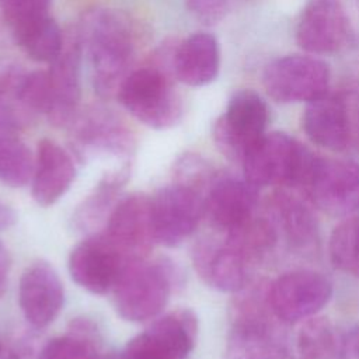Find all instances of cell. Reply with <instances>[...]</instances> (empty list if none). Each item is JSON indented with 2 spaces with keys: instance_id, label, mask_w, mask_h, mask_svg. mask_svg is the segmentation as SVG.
<instances>
[{
  "instance_id": "obj_1",
  "label": "cell",
  "mask_w": 359,
  "mask_h": 359,
  "mask_svg": "<svg viewBox=\"0 0 359 359\" xmlns=\"http://www.w3.org/2000/svg\"><path fill=\"white\" fill-rule=\"evenodd\" d=\"M90 66L93 86L102 98L116 95L132 72L135 38L129 20L119 11L94 8L84 14L79 31Z\"/></svg>"
},
{
  "instance_id": "obj_2",
  "label": "cell",
  "mask_w": 359,
  "mask_h": 359,
  "mask_svg": "<svg viewBox=\"0 0 359 359\" xmlns=\"http://www.w3.org/2000/svg\"><path fill=\"white\" fill-rule=\"evenodd\" d=\"M180 283V268L168 258L130 261L112 289L115 310L129 323L151 320L163 311Z\"/></svg>"
},
{
  "instance_id": "obj_3",
  "label": "cell",
  "mask_w": 359,
  "mask_h": 359,
  "mask_svg": "<svg viewBox=\"0 0 359 359\" xmlns=\"http://www.w3.org/2000/svg\"><path fill=\"white\" fill-rule=\"evenodd\" d=\"M314 153L286 132H268L241 161L244 178L257 188L302 187Z\"/></svg>"
},
{
  "instance_id": "obj_4",
  "label": "cell",
  "mask_w": 359,
  "mask_h": 359,
  "mask_svg": "<svg viewBox=\"0 0 359 359\" xmlns=\"http://www.w3.org/2000/svg\"><path fill=\"white\" fill-rule=\"evenodd\" d=\"M116 97L133 118L153 129H168L182 116L181 97L160 65L132 70Z\"/></svg>"
},
{
  "instance_id": "obj_5",
  "label": "cell",
  "mask_w": 359,
  "mask_h": 359,
  "mask_svg": "<svg viewBox=\"0 0 359 359\" xmlns=\"http://www.w3.org/2000/svg\"><path fill=\"white\" fill-rule=\"evenodd\" d=\"M261 84L275 102L307 104L331 90V69L320 57L306 52L271 59L262 69Z\"/></svg>"
},
{
  "instance_id": "obj_6",
  "label": "cell",
  "mask_w": 359,
  "mask_h": 359,
  "mask_svg": "<svg viewBox=\"0 0 359 359\" xmlns=\"http://www.w3.org/2000/svg\"><path fill=\"white\" fill-rule=\"evenodd\" d=\"M269 116L266 98L261 93L252 88L234 91L212 129L216 147L229 160L241 164L248 151L268 133Z\"/></svg>"
},
{
  "instance_id": "obj_7",
  "label": "cell",
  "mask_w": 359,
  "mask_h": 359,
  "mask_svg": "<svg viewBox=\"0 0 359 359\" xmlns=\"http://www.w3.org/2000/svg\"><path fill=\"white\" fill-rule=\"evenodd\" d=\"M208 192L188 184L172 181L151 198L154 240L165 247H177L198 229L205 217Z\"/></svg>"
},
{
  "instance_id": "obj_8",
  "label": "cell",
  "mask_w": 359,
  "mask_h": 359,
  "mask_svg": "<svg viewBox=\"0 0 359 359\" xmlns=\"http://www.w3.org/2000/svg\"><path fill=\"white\" fill-rule=\"evenodd\" d=\"M302 188L324 213L352 216L359 210V164L316 154Z\"/></svg>"
},
{
  "instance_id": "obj_9",
  "label": "cell",
  "mask_w": 359,
  "mask_h": 359,
  "mask_svg": "<svg viewBox=\"0 0 359 359\" xmlns=\"http://www.w3.org/2000/svg\"><path fill=\"white\" fill-rule=\"evenodd\" d=\"M351 38L352 24L342 0H309L294 25L299 49L320 57L341 52Z\"/></svg>"
},
{
  "instance_id": "obj_10",
  "label": "cell",
  "mask_w": 359,
  "mask_h": 359,
  "mask_svg": "<svg viewBox=\"0 0 359 359\" xmlns=\"http://www.w3.org/2000/svg\"><path fill=\"white\" fill-rule=\"evenodd\" d=\"M196 335V314L189 309H180L133 337L118 353V359H188Z\"/></svg>"
},
{
  "instance_id": "obj_11",
  "label": "cell",
  "mask_w": 359,
  "mask_h": 359,
  "mask_svg": "<svg viewBox=\"0 0 359 359\" xmlns=\"http://www.w3.org/2000/svg\"><path fill=\"white\" fill-rule=\"evenodd\" d=\"M331 296L330 279L311 269L286 272L268 286L271 309L282 323L304 321L316 316Z\"/></svg>"
},
{
  "instance_id": "obj_12",
  "label": "cell",
  "mask_w": 359,
  "mask_h": 359,
  "mask_svg": "<svg viewBox=\"0 0 359 359\" xmlns=\"http://www.w3.org/2000/svg\"><path fill=\"white\" fill-rule=\"evenodd\" d=\"M128 264L126 258L105 233L91 234L70 251L69 273L84 290L93 294L111 292Z\"/></svg>"
},
{
  "instance_id": "obj_13",
  "label": "cell",
  "mask_w": 359,
  "mask_h": 359,
  "mask_svg": "<svg viewBox=\"0 0 359 359\" xmlns=\"http://www.w3.org/2000/svg\"><path fill=\"white\" fill-rule=\"evenodd\" d=\"M128 262L147 258L154 240L151 201L144 194H130L116 202L104 231Z\"/></svg>"
},
{
  "instance_id": "obj_14",
  "label": "cell",
  "mask_w": 359,
  "mask_h": 359,
  "mask_svg": "<svg viewBox=\"0 0 359 359\" xmlns=\"http://www.w3.org/2000/svg\"><path fill=\"white\" fill-rule=\"evenodd\" d=\"M192 261L206 285L227 293H236L250 283V271L254 265L226 236L222 240H198L192 248Z\"/></svg>"
},
{
  "instance_id": "obj_15",
  "label": "cell",
  "mask_w": 359,
  "mask_h": 359,
  "mask_svg": "<svg viewBox=\"0 0 359 359\" xmlns=\"http://www.w3.org/2000/svg\"><path fill=\"white\" fill-rule=\"evenodd\" d=\"M300 123L306 137L316 146L330 151L345 150L353 139L346 93L330 90L304 104Z\"/></svg>"
},
{
  "instance_id": "obj_16",
  "label": "cell",
  "mask_w": 359,
  "mask_h": 359,
  "mask_svg": "<svg viewBox=\"0 0 359 359\" xmlns=\"http://www.w3.org/2000/svg\"><path fill=\"white\" fill-rule=\"evenodd\" d=\"M73 144L80 160L94 156H111L130 163L133 137L123 123L111 112L93 109L80 118H74Z\"/></svg>"
},
{
  "instance_id": "obj_17",
  "label": "cell",
  "mask_w": 359,
  "mask_h": 359,
  "mask_svg": "<svg viewBox=\"0 0 359 359\" xmlns=\"http://www.w3.org/2000/svg\"><path fill=\"white\" fill-rule=\"evenodd\" d=\"M258 188L245 178L217 175L205 201V217L220 233H230L257 215Z\"/></svg>"
},
{
  "instance_id": "obj_18",
  "label": "cell",
  "mask_w": 359,
  "mask_h": 359,
  "mask_svg": "<svg viewBox=\"0 0 359 359\" xmlns=\"http://www.w3.org/2000/svg\"><path fill=\"white\" fill-rule=\"evenodd\" d=\"M63 302V283L52 265L36 261L25 268L20 278L18 303L34 328L48 327L60 313Z\"/></svg>"
},
{
  "instance_id": "obj_19",
  "label": "cell",
  "mask_w": 359,
  "mask_h": 359,
  "mask_svg": "<svg viewBox=\"0 0 359 359\" xmlns=\"http://www.w3.org/2000/svg\"><path fill=\"white\" fill-rule=\"evenodd\" d=\"M80 57L79 34H69L60 53L49 63L50 105L46 116L56 126L70 125L76 118L80 101Z\"/></svg>"
},
{
  "instance_id": "obj_20",
  "label": "cell",
  "mask_w": 359,
  "mask_h": 359,
  "mask_svg": "<svg viewBox=\"0 0 359 359\" xmlns=\"http://www.w3.org/2000/svg\"><path fill=\"white\" fill-rule=\"evenodd\" d=\"M264 213L269 217L278 236L293 250L310 251L318 244V224L313 212L302 199L280 188L273 191L266 202Z\"/></svg>"
},
{
  "instance_id": "obj_21",
  "label": "cell",
  "mask_w": 359,
  "mask_h": 359,
  "mask_svg": "<svg viewBox=\"0 0 359 359\" xmlns=\"http://www.w3.org/2000/svg\"><path fill=\"white\" fill-rule=\"evenodd\" d=\"M77 175L76 164L69 151L50 139L38 143L34 174L32 198L41 206L57 202L72 187Z\"/></svg>"
},
{
  "instance_id": "obj_22",
  "label": "cell",
  "mask_w": 359,
  "mask_h": 359,
  "mask_svg": "<svg viewBox=\"0 0 359 359\" xmlns=\"http://www.w3.org/2000/svg\"><path fill=\"white\" fill-rule=\"evenodd\" d=\"M172 72L189 87H203L215 81L220 72V46L215 35L195 32L174 50Z\"/></svg>"
},
{
  "instance_id": "obj_23",
  "label": "cell",
  "mask_w": 359,
  "mask_h": 359,
  "mask_svg": "<svg viewBox=\"0 0 359 359\" xmlns=\"http://www.w3.org/2000/svg\"><path fill=\"white\" fill-rule=\"evenodd\" d=\"M269 282L248 283L234 293L230 306L231 332L247 335H273V314L269 297ZM279 321V320H278Z\"/></svg>"
},
{
  "instance_id": "obj_24",
  "label": "cell",
  "mask_w": 359,
  "mask_h": 359,
  "mask_svg": "<svg viewBox=\"0 0 359 359\" xmlns=\"http://www.w3.org/2000/svg\"><path fill=\"white\" fill-rule=\"evenodd\" d=\"M24 74L15 65H0V136H17L35 116L21 98Z\"/></svg>"
},
{
  "instance_id": "obj_25",
  "label": "cell",
  "mask_w": 359,
  "mask_h": 359,
  "mask_svg": "<svg viewBox=\"0 0 359 359\" xmlns=\"http://www.w3.org/2000/svg\"><path fill=\"white\" fill-rule=\"evenodd\" d=\"M100 332L95 324L86 318H74L69 332L50 339L42 352L43 359H101Z\"/></svg>"
},
{
  "instance_id": "obj_26",
  "label": "cell",
  "mask_w": 359,
  "mask_h": 359,
  "mask_svg": "<svg viewBox=\"0 0 359 359\" xmlns=\"http://www.w3.org/2000/svg\"><path fill=\"white\" fill-rule=\"evenodd\" d=\"M13 38L25 55L35 62L43 63L55 60L65 42L62 29L50 15L13 35Z\"/></svg>"
},
{
  "instance_id": "obj_27",
  "label": "cell",
  "mask_w": 359,
  "mask_h": 359,
  "mask_svg": "<svg viewBox=\"0 0 359 359\" xmlns=\"http://www.w3.org/2000/svg\"><path fill=\"white\" fill-rule=\"evenodd\" d=\"M339 339L325 317L313 316L303 321L297 334L300 359H339Z\"/></svg>"
},
{
  "instance_id": "obj_28",
  "label": "cell",
  "mask_w": 359,
  "mask_h": 359,
  "mask_svg": "<svg viewBox=\"0 0 359 359\" xmlns=\"http://www.w3.org/2000/svg\"><path fill=\"white\" fill-rule=\"evenodd\" d=\"M328 251L337 269L359 278V216H346L334 227Z\"/></svg>"
},
{
  "instance_id": "obj_29",
  "label": "cell",
  "mask_w": 359,
  "mask_h": 359,
  "mask_svg": "<svg viewBox=\"0 0 359 359\" xmlns=\"http://www.w3.org/2000/svg\"><path fill=\"white\" fill-rule=\"evenodd\" d=\"M35 158L18 136H0V181L21 188L32 180Z\"/></svg>"
},
{
  "instance_id": "obj_30",
  "label": "cell",
  "mask_w": 359,
  "mask_h": 359,
  "mask_svg": "<svg viewBox=\"0 0 359 359\" xmlns=\"http://www.w3.org/2000/svg\"><path fill=\"white\" fill-rule=\"evenodd\" d=\"M224 359H297L275 335L230 332Z\"/></svg>"
},
{
  "instance_id": "obj_31",
  "label": "cell",
  "mask_w": 359,
  "mask_h": 359,
  "mask_svg": "<svg viewBox=\"0 0 359 359\" xmlns=\"http://www.w3.org/2000/svg\"><path fill=\"white\" fill-rule=\"evenodd\" d=\"M49 7L50 0H0V11L11 35L49 17Z\"/></svg>"
},
{
  "instance_id": "obj_32",
  "label": "cell",
  "mask_w": 359,
  "mask_h": 359,
  "mask_svg": "<svg viewBox=\"0 0 359 359\" xmlns=\"http://www.w3.org/2000/svg\"><path fill=\"white\" fill-rule=\"evenodd\" d=\"M188 11L202 24L220 22L231 8V0H185Z\"/></svg>"
},
{
  "instance_id": "obj_33",
  "label": "cell",
  "mask_w": 359,
  "mask_h": 359,
  "mask_svg": "<svg viewBox=\"0 0 359 359\" xmlns=\"http://www.w3.org/2000/svg\"><path fill=\"white\" fill-rule=\"evenodd\" d=\"M339 359H359V324L351 327L341 337Z\"/></svg>"
},
{
  "instance_id": "obj_34",
  "label": "cell",
  "mask_w": 359,
  "mask_h": 359,
  "mask_svg": "<svg viewBox=\"0 0 359 359\" xmlns=\"http://www.w3.org/2000/svg\"><path fill=\"white\" fill-rule=\"evenodd\" d=\"M10 268H11L10 252L6 248V245L0 241V297L3 296V293L7 289Z\"/></svg>"
},
{
  "instance_id": "obj_35",
  "label": "cell",
  "mask_w": 359,
  "mask_h": 359,
  "mask_svg": "<svg viewBox=\"0 0 359 359\" xmlns=\"http://www.w3.org/2000/svg\"><path fill=\"white\" fill-rule=\"evenodd\" d=\"M346 97H348V102H349L353 137L359 139V87L348 91Z\"/></svg>"
},
{
  "instance_id": "obj_36",
  "label": "cell",
  "mask_w": 359,
  "mask_h": 359,
  "mask_svg": "<svg viewBox=\"0 0 359 359\" xmlns=\"http://www.w3.org/2000/svg\"><path fill=\"white\" fill-rule=\"evenodd\" d=\"M17 222V215L11 206L0 201V230L11 227Z\"/></svg>"
},
{
  "instance_id": "obj_37",
  "label": "cell",
  "mask_w": 359,
  "mask_h": 359,
  "mask_svg": "<svg viewBox=\"0 0 359 359\" xmlns=\"http://www.w3.org/2000/svg\"><path fill=\"white\" fill-rule=\"evenodd\" d=\"M0 359H20L18 351L7 348L0 338Z\"/></svg>"
}]
</instances>
